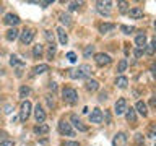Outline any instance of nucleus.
<instances>
[{
    "label": "nucleus",
    "mask_w": 156,
    "mask_h": 146,
    "mask_svg": "<svg viewBox=\"0 0 156 146\" xmlns=\"http://www.w3.org/2000/svg\"><path fill=\"white\" fill-rule=\"evenodd\" d=\"M135 109H136V112H138V114H141L143 117L148 115V109H146V104H145L143 101H138V102H136Z\"/></svg>",
    "instance_id": "15"
},
{
    "label": "nucleus",
    "mask_w": 156,
    "mask_h": 146,
    "mask_svg": "<svg viewBox=\"0 0 156 146\" xmlns=\"http://www.w3.org/2000/svg\"><path fill=\"white\" fill-rule=\"evenodd\" d=\"M57 36H58V42L62 44V46H67L68 42V37H67V33L63 28H57Z\"/></svg>",
    "instance_id": "14"
},
{
    "label": "nucleus",
    "mask_w": 156,
    "mask_h": 146,
    "mask_svg": "<svg viewBox=\"0 0 156 146\" xmlns=\"http://www.w3.org/2000/svg\"><path fill=\"white\" fill-rule=\"evenodd\" d=\"M114 28H115V24H112V23H102L101 26H99V31L104 34V33L111 31V29H114Z\"/></svg>",
    "instance_id": "25"
},
{
    "label": "nucleus",
    "mask_w": 156,
    "mask_h": 146,
    "mask_svg": "<svg viewBox=\"0 0 156 146\" xmlns=\"http://www.w3.org/2000/svg\"><path fill=\"white\" fill-rule=\"evenodd\" d=\"M5 37L8 39V41H15V39L18 37V31L15 28H12V29H8L7 31V34H5Z\"/></svg>",
    "instance_id": "24"
},
{
    "label": "nucleus",
    "mask_w": 156,
    "mask_h": 146,
    "mask_svg": "<svg viewBox=\"0 0 156 146\" xmlns=\"http://www.w3.org/2000/svg\"><path fill=\"white\" fill-rule=\"evenodd\" d=\"M62 146H80V143L78 141H65Z\"/></svg>",
    "instance_id": "37"
},
{
    "label": "nucleus",
    "mask_w": 156,
    "mask_h": 146,
    "mask_svg": "<svg viewBox=\"0 0 156 146\" xmlns=\"http://www.w3.org/2000/svg\"><path fill=\"white\" fill-rule=\"evenodd\" d=\"M0 146H15V143H13V141H10V140H5V141L0 143Z\"/></svg>",
    "instance_id": "39"
},
{
    "label": "nucleus",
    "mask_w": 156,
    "mask_h": 146,
    "mask_svg": "<svg viewBox=\"0 0 156 146\" xmlns=\"http://www.w3.org/2000/svg\"><path fill=\"white\" fill-rule=\"evenodd\" d=\"M90 122L91 123H101L102 122V112H101V109H93V112L90 114Z\"/></svg>",
    "instance_id": "8"
},
{
    "label": "nucleus",
    "mask_w": 156,
    "mask_h": 146,
    "mask_svg": "<svg viewBox=\"0 0 156 146\" xmlns=\"http://www.w3.org/2000/svg\"><path fill=\"white\" fill-rule=\"evenodd\" d=\"M125 68H127V60H125V58H122V60L119 62V65H117V71L122 73V71H125Z\"/></svg>",
    "instance_id": "28"
},
{
    "label": "nucleus",
    "mask_w": 156,
    "mask_h": 146,
    "mask_svg": "<svg viewBox=\"0 0 156 146\" xmlns=\"http://www.w3.org/2000/svg\"><path fill=\"white\" fill-rule=\"evenodd\" d=\"M5 112H7V114H8V112H12V106H7V107H5Z\"/></svg>",
    "instance_id": "45"
},
{
    "label": "nucleus",
    "mask_w": 156,
    "mask_h": 146,
    "mask_svg": "<svg viewBox=\"0 0 156 146\" xmlns=\"http://www.w3.org/2000/svg\"><path fill=\"white\" fill-rule=\"evenodd\" d=\"M115 85H117V88L124 89V88H127V85H129V80H127L125 76H117L115 78Z\"/></svg>",
    "instance_id": "22"
},
{
    "label": "nucleus",
    "mask_w": 156,
    "mask_h": 146,
    "mask_svg": "<svg viewBox=\"0 0 156 146\" xmlns=\"http://www.w3.org/2000/svg\"><path fill=\"white\" fill-rule=\"evenodd\" d=\"M94 62H96V65L104 67V65H109L111 63V57L107 55V54H104V52H99V54L94 55Z\"/></svg>",
    "instance_id": "6"
},
{
    "label": "nucleus",
    "mask_w": 156,
    "mask_h": 146,
    "mask_svg": "<svg viewBox=\"0 0 156 146\" xmlns=\"http://www.w3.org/2000/svg\"><path fill=\"white\" fill-rule=\"evenodd\" d=\"M91 67L90 65H80L78 68H72V70H68V76L72 78V80H83V78H88L91 76Z\"/></svg>",
    "instance_id": "1"
},
{
    "label": "nucleus",
    "mask_w": 156,
    "mask_h": 146,
    "mask_svg": "<svg viewBox=\"0 0 156 146\" xmlns=\"http://www.w3.org/2000/svg\"><path fill=\"white\" fill-rule=\"evenodd\" d=\"M58 18H60V23H63L65 24V26H70V16H68V15H65V13H60L58 15Z\"/></svg>",
    "instance_id": "27"
},
{
    "label": "nucleus",
    "mask_w": 156,
    "mask_h": 146,
    "mask_svg": "<svg viewBox=\"0 0 156 146\" xmlns=\"http://www.w3.org/2000/svg\"><path fill=\"white\" fill-rule=\"evenodd\" d=\"M127 144V135L125 133H117L112 140V146H125Z\"/></svg>",
    "instance_id": "9"
},
{
    "label": "nucleus",
    "mask_w": 156,
    "mask_h": 146,
    "mask_svg": "<svg viewBox=\"0 0 156 146\" xmlns=\"http://www.w3.org/2000/svg\"><path fill=\"white\" fill-rule=\"evenodd\" d=\"M46 99H47V104H49V107H54V101L51 99V96H47Z\"/></svg>",
    "instance_id": "43"
},
{
    "label": "nucleus",
    "mask_w": 156,
    "mask_h": 146,
    "mask_svg": "<svg viewBox=\"0 0 156 146\" xmlns=\"http://www.w3.org/2000/svg\"><path fill=\"white\" fill-rule=\"evenodd\" d=\"M44 71H49V65H46V63H41V65H36L33 68V76L34 75H41V73Z\"/></svg>",
    "instance_id": "19"
},
{
    "label": "nucleus",
    "mask_w": 156,
    "mask_h": 146,
    "mask_svg": "<svg viewBox=\"0 0 156 146\" xmlns=\"http://www.w3.org/2000/svg\"><path fill=\"white\" fill-rule=\"evenodd\" d=\"M10 65H12V67H16L18 70H23V68H24V62L20 60L18 57L12 55V58H10Z\"/></svg>",
    "instance_id": "16"
},
{
    "label": "nucleus",
    "mask_w": 156,
    "mask_h": 146,
    "mask_svg": "<svg viewBox=\"0 0 156 146\" xmlns=\"http://www.w3.org/2000/svg\"><path fill=\"white\" fill-rule=\"evenodd\" d=\"M70 120H72V123H73V127H75L76 130H80V131H88V127H86V125H83V122L78 119L76 115H72V117H70Z\"/></svg>",
    "instance_id": "13"
},
{
    "label": "nucleus",
    "mask_w": 156,
    "mask_h": 146,
    "mask_svg": "<svg viewBox=\"0 0 156 146\" xmlns=\"http://www.w3.org/2000/svg\"><path fill=\"white\" fill-rule=\"evenodd\" d=\"M62 96H63V101L67 102V104H75V102L78 101V94L76 91L73 89V88H65V89L62 91Z\"/></svg>",
    "instance_id": "2"
},
{
    "label": "nucleus",
    "mask_w": 156,
    "mask_h": 146,
    "mask_svg": "<svg viewBox=\"0 0 156 146\" xmlns=\"http://www.w3.org/2000/svg\"><path fill=\"white\" fill-rule=\"evenodd\" d=\"M31 115V102L29 101H23L21 102V109H20V120L26 122Z\"/></svg>",
    "instance_id": "4"
},
{
    "label": "nucleus",
    "mask_w": 156,
    "mask_h": 146,
    "mask_svg": "<svg viewBox=\"0 0 156 146\" xmlns=\"http://www.w3.org/2000/svg\"><path fill=\"white\" fill-rule=\"evenodd\" d=\"M129 16H130V18H141V16H143V10H141L140 7L132 8L130 12H129Z\"/></svg>",
    "instance_id": "21"
},
{
    "label": "nucleus",
    "mask_w": 156,
    "mask_h": 146,
    "mask_svg": "<svg viewBox=\"0 0 156 146\" xmlns=\"http://www.w3.org/2000/svg\"><path fill=\"white\" fill-rule=\"evenodd\" d=\"M49 131V127L47 125H44V123H39L34 127V133L36 135H44V133H47Z\"/></svg>",
    "instance_id": "23"
},
{
    "label": "nucleus",
    "mask_w": 156,
    "mask_h": 146,
    "mask_svg": "<svg viewBox=\"0 0 156 146\" xmlns=\"http://www.w3.org/2000/svg\"><path fill=\"white\" fill-rule=\"evenodd\" d=\"M54 54H55V44H49V54H47V58L52 60Z\"/></svg>",
    "instance_id": "32"
},
{
    "label": "nucleus",
    "mask_w": 156,
    "mask_h": 146,
    "mask_svg": "<svg viewBox=\"0 0 156 146\" xmlns=\"http://www.w3.org/2000/svg\"><path fill=\"white\" fill-rule=\"evenodd\" d=\"M143 52H145V49H136V50H135V57H141V55H143Z\"/></svg>",
    "instance_id": "40"
},
{
    "label": "nucleus",
    "mask_w": 156,
    "mask_h": 146,
    "mask_svg": "<svg viewBox=\"0 0 156 146\" xmlns=\"http://www.w3.org/2000/svg\"><path fill=\"white\" fill-rule=\"evenodd\" d=\"M136 143H138V146H143V140H141V135H136Z\"/></svg>",
    "instance_id": "41"
},
{
    "label": "nucleus",
    "mask_w": 156,
    "mask_h": 146,
    "mask_svg": "<svg viewBox=\"0 0 156 146\" xmlns=\"http://www.w3.org/2000/svg\"><path fill=\"white\" fill-rule=\"evenodd\" d=\"M111 2H96V7H98V10L102 13V15H106V16H109V8H111Z\"/></svg>",
    "instance_id": "12"
},
{
    "label": "nucleus",
    "mask_w": 156,
    "mask_h": 146,
    "mask_svg": "<svg viewBox=\"0 0 156 146\" xmlns=\"http://www.w3.org/2000/svg\"><path fill=\"white\" fill-rule=\"evenodd\" d=\"M3 23L8 24V26H16V24L20 23V18L16 16V15H13V13H7L5 18H3Z\"/></svg>",
    "instance_id": "10"
},
{
    "label": "nucleus",
    "mask_w": 156,
    "mask_h": 146,
    "mask_svg": "<svg viewBox=\"0 0 156 146\" xmlns=\"http://www.w3.org/2000/svg\"><path fill=\"white\" fill-rule=\"evenodd\" d=\"M58 131H60L62 135H67V136L75 135V131L72 128V123H68L67 120H60V123H58Z\"/></svg>",
    "instance_id": "5"
},
{
    "label": "nucleus",
    "mask_w": 156,
    "mask_h": 146,
    "mask_svg": "<svg viewBox=\"0 0 156 146\" xmlns=\"http://www.w3.org/2000/svg\"><path fill=\"white\" fill-rule=\"evenodd\" d=\"M42 52H44V47L41 46V44H37V46H34V49H33V55L36 57V58H39L42 55Z\"/></svg>",
    "instance_id": "26"
},
{
    "label": "nucleus",
    "mask_w": 156,
    "mask_h": 146,
    "mask_svg": "<svg viewBox=\"0 0 156 146\" xmlns=\"http://www.w3.org/2000/svg\"><path fill=\"white\" fill-rule=\"evenodd\" d=\"M34 36H36V33H34V29L31 28H24L21 34H20V41H21V44H31Z\"/></svg>",
    "instance_id": "3"
},
{
    "label": "nucleus",
    "mask_w": 156,
    "mask_h": 146,
    "mask_svg": "<svg viewBox=\"0 0 156 146\" xmlns=\"http://www.w3.org/2000/svg\"><path fill=\"white\" fill-rule=\"evenodd\" d=\"M81 3H78V2H72L70 3V7H68V10H72V12H75V10H78V7H80Z\"/></svg>",
    "instance_id": "36"
},
{
    "label": "nucleus",
    "mask_w": 156,
    "mask_h": 146,
    "mask_svg": "<svg viewBox=\"0 0 156 146\" xmlns=\"http://www.w3.org/2000/svg\"><path fill=\"white\" fill-rule=\"evenodd\" d=\"M145 52L148 54V55H153V54H154V41H151V42L148 44V47L145 49Z\"/></svg>",
    "instance_id": "31"
},
{
    "label": "nucleus",
    "mask_w": 156,
    "mask_h": 146,
    "mask_svg": "<svg viewBox=\"0 0 156 146\" xmlns=\"http://www.w3.org/2000/svg\"><path fill=\"white\" fill-rule=\"evenodd\" d=\"M106 96H107V94H106V92H101V96H99V99H101V101H104V99H107V97H106Z\"/></svg>",
    "instance_id": "44"
},
{
    "label": "nucleus",
    "mask_w": 156,
    "mask_h": 146,
    "mask_svg": "<svg viewBox=\"0 0 156 146\" xmlns=\"http://www.w3.org/2000/svg\"><path fill=\"white\" fill-rule=\"evenodd\" d=\"M124 114H125V119H127V122H132V123H135V122H136L135 109H132V107H130V109H127V110L124 112Z\"/></svg>",
    "instance_id": "20"
},
{
    "label": "nucleus",
    "mask_w": 156,
    "mask_h": 146,
    "mask_svg": "<svg viewBox=\"0 0 156 146\" xmlns=\"http://www.w3.org/2000/svg\"><path fill=\"white\" fill-rule=\"evenodd\" d=\"M93 52H94V47H93V46H86L85 52H83V55H85L86 58H90V55H93Z\"/></svg>",
    "instance_id": "33"
},
{
    "label": "nucleus",
    "mask_w": 156,
    "mask_h": 146,
    "mask_svg": "<svg viewBox=\"0 0 156 146\" xmlns=\"http://www.w3.org/2000/svg\"><path fill=\"white\" fill-rule=\"evenodd\" d=\"M120 31L124 33V34H130V33L135 31V28H133V26H125V24H122V26H120Z\"/></svg>",
    "instance_id": "30"
},
{
    "label": "nucleus",
    "mask_w": 156,
    "mask_h": 146,
    "mask_svg": "<svg viewBox=\"0 0 156 146\" xmlns=\"http://www.w3.org/2000/svg\"><path fill=\"white\" fill-rule=\"evenodd\" d=\"M102 119H106V123H109V122H111V115H109V114H107V112H106V114L102 115Z\"/></svg>",
    "instance_id": "42"
},
{
    "label": "nucleus",
    "mask_w": 156,
    "mask_h": 146,
    "mask_svg": "<svg viewBox=\"0 0 156 146\" xmlns=\"http://www.w3.org/2000/svg\"><path fill=\"white\" fill-rule=\"evenodd\" d=\"M67 58H68L72 63H75V62H76V54H75V52H68V54H67Z\"/></svg>",
    "instance_id": "34"
},
{
    "label": "nucleus",
    "mask_w": 156,
    "mask_h": 146,
    "mask_svg": "<svg viewBox=\"0 0 156 146\" xmlns=\"http://www.w3.org/2000/svg\"><path fill=\"white\" fill-rule=\"evenodd\" d=\"M34 117H36V120L39 122V123H42V122L46 120V112H44L41 104H37L36 107H34Z\"/></svg>",
    "instance_id": "11"
},
{
    "label": "nucleus",
    "mask_w": 156,
    "mask_h": 146,
    "mask_svg": "<svg viewBox=\"0 0 156 146\" xmlns=\"http://www.w3.org/2000/svg\"><path fill=\"white\" fill-rule=\"evenodd\" d=\"M44 36H46V39H47L51 44H54V36L51 34V31H44Z\"/></svg>",
    "instance_id": "35"
},
{
    "label": "nucleus",
    "mask_w": 156,
    "mask_h": 146,
    "mask_svg": "<svg viewBox=\"0 0 156 146\" xmlns=\"http://www.w3.org/2000/svg\"><path fill=\"white\" fill-rule=\"evenodd\" d=\"M85 88L88 91H98L99 89V83H98L96 80H86V85H85Z\"/></svg>",
    "instance_id": "17"
},
{
    "label": "nucleus",
    "mask_w": 156,
    "mask_h": 146,
    "mask_svg": "<svg viewBox=\"0 0 156 146\" xmlns=\"http://www.w3.org/2000/svg\"><path fill=\"white\" fill-rule=\"evenodd\" d=\"M29 91H31V89H29V86H21V88H20V97H26L29 94Z\"/></svg>",
    "instance_id": "29"
},
{
    "label": "nucleus",
    "mask_w": 156,
    "mask_h": 146,
    "mask_svg": "<svg viewBox=\"0 0 156 146\" xmlns=\"http://www.w3.org/2000/svg\"><path fill=\"white\" fill-rule=\"evenodd\" d=\"M125 110H127V101L124 99V97H120L114 106V112H115V115H122Z\"/></svg>",
    "instance_id": "7"
},
{
    "label": "nucleus",
    "mask_w": 156,
    "mask_h": 146,
    "mask_svg": "<svg viewBox=\"0 0 156 146\" xmlns=\"http://www.w3.org/2000/svg\"><path fill=\"white\" fill-rule=\"evenodd\" d=\"M119 10H120L122 13L127 12V2H120V3H119Z\"/></svg>",
    "instance_id": "38"
},
{
    "label": "nucleus",
    "mask_w": 156,
    "mask_h": 146,
    "mask_svg": "<svg viewBox=\"0 0 156 146\" xmlns=\"http://www.w3.org/2000/svg\"><path fill=\"white\" fill-rule=\"evenodd\" d=\"M135 44L138 46V49H145V46H146V36L143 33H140L138 36L135 37Z\"/></svg>",
    "instance_id": "18"
}]
</instances>
